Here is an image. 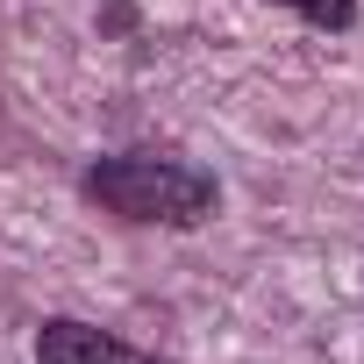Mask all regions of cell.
Masks as SVG:
<instances>
[{
    "label": "cell",
    "mask_w": 364,
    "mask_h": 364,
    "mask_svg": "<svg viewBox=\"0 0 364 364\" xmlns=\"http://www.w3.org/2000/svg\"><path fill=\"white\" fill-rule=\"evenodd\" d=\"M86 193L122 215V222H157V229H193L215 215L222 186L215 171L200 164H178V157H100L86 171Z\"/></svg>",
    "instance_id": "6da1fadb"
},
{
    "label": "cell",
    "mask_w": 364,
    "mask_h": 364,
    "mask_svg": "<svg viewBox=\"0 0 364 364\" xmlns=\"http://www.w3.org/2000/svg\"><path fill=\"white\" fill-rule=\"evenodd\" d=\"M36 364H150V357H136V350L114 343L107 328H86V321L58 314V321L36 328Z\"/></svg>",
    "instance_id": "7a4b0ae2"
},
{
    "label": "cell",
    "mask_w": 364,
    "mask_h": 364,
    "mask_svg": "<svg viewBox=\"0 0 364 364\" xmlns=\"http://www.w3.org/2000/svg\"><path fill=\"white\" fill-rule=\"evenodd\" d=\"M279 8H293V15L314 22V29H350V22H357V0H279Z\"/></svg>",
    "instance_id": "3957f363"
}]
</instances>
